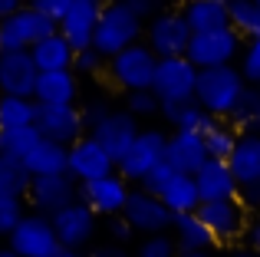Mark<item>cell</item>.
<instances>
[{
  "label": "cell",
  "mask_w": 260,
  "mask_h": 257,
  "mask_svg": "<svg viewBox=\"0 0 260 257\" xmlns=\"http://www.w3.org/2000/svg\"><path fill=\"white\" fill-rule=\"evenodd\" d=\"M142 37H145V20H142L125 0H106L99 26H95L92 50L99 53L102 59H112V56H119L122 50L142 43Z\"/></svg>",
  "instance_id": "obj_1"
},
{
  "label": "cell",
  "mask_w": 260,
  "mask_h": 257,
  "mask_svg": "<svg viewBox=\"0 0 260 257\" xmlns=\"http://www.w3.org/2000/svg\"><path fill=\"white\" fill-rule=\"evenodd\" d=\"M247 79L241 76L237 66H217V70H198L194 103L214 119H231L234 106L241 103Z\"/></svg>",
  "instance_id": "obj_2"
},
{
  "label": "cell",
  "mask_w": 260,
  "mask_h": 257,
  "mask_svg": "<svg viewBox=\"0 0 260 257\" xmlns=\"http://www.w3.org/2000/svg\"><path fill=\"white\" fill-rule=\"evenodd\" d=\"M155 70H158V56L148 50L145 43H135L128 50H122L119 56H112L106 63V73H109V83L115 89L128 92H142V89H152L155 83Z\"/></svg>",
  "instance_id": "obj_3"
},
{
  "label": "cell",
  "mask_w": 260,
  "mask_h": 257,
  "mask_svg": "<svg viewBox=\"0 0 260 257\" xmlns=\"http://www.w3.org/2000/svg\"><path fill=\"white\" fill-rule=\"evenodd\" d=\"M191 37H194V33H191L181 7H178V10H161L158 17L145 20V37H142V43L158 59H178V56H188Z\"/></svg>",
  "instance_id": "obj_4"
},
{
  "label": "cell",
  "mask_w": 260,
  "mask_h": 257,
  "mask_svg": "<svg viewBox=\"0 0 260 257\" xmlns=\"http://www.w3.org/2000/svg\"><path fill=\"white\" fill-rule=\"evenodd\" d=\"M247 40L234 26H221L211 33H194L188 46V59L198 70H217V66H237L241 50Z\"/></svg>",
  "instance_id": "obj_5"
},
{
  "label": "cell",
  "mask_w": 260,
  "mask_h": 257,
  "mask_svg": "<svg viewBox=\"0 0 260 257\" xmlns=\"http://www.w3.org/2000/svg\"><path fill=\"white\" fill-rule=\"evenodd\" d=\"M165 148H168V132H161V128H155V125L142 128L135 145L128 148V155L119 162L115 172H119L128 185L139 188L142 181L152 175V168H158L161 162H165Z\"/></svg>",
  "instance_id": "obj_6"
},
{
  "label": "cell",
  "mask_w": 260,
  "mask_h": 257,
  "mask_svg": "<svg viewBox=\"0 0 260 257\" xmlns=\"http://www.w3.org/2000/svg\"><path fill=\"white\" fill-rule=\"evenodd\" d=\"M7 247L17 257H56L63 251L56 228H53V218L37 214V211H26V218L17 224V231L7 238Z\"/></svg>",
  "instance_id": "obj_7"
},
{
  "label": "cell",
  "mask_w": 260,
  "mask_h": 257,
  "mask_svg": "<svg viewBox=\"0 0 260 257\" xmlns=\"http://www.w3.org/2000/svg\"><path fill=\"white\" fill-rule=\"evenodd\" d=\"M194 86H198V66L188 56L178 59H158V70H155V83L152 92L161 99V106L172 103H191L194 99Z\"/></svg>",
  "instance_id": "obj_8"
},
{
  "label": "cell",
  "mask_w": 260,
  "mask_h": 257,
  "mask_svg": "<svg viewBox=\"0 0 260 257\" xmlns=\"http://www.w3.org/2000/svg\"><path fill=\"white\" fill-rule=\"evenodd\" d=\"M128 195H132V185L119 172L106 175L99 181H89V185H79V201H83L95 218H106V221L122 218V211L128 205Z\"/></svg>",
  "instance_id": "obj_9"
},
{
  "label": "cell",
  "mask_w": 260,
  "mask_h": 257,
  "mask_svg": "<svg viewBox=\"0 0 260 257\" xmlns=\"http://www.w3.org/2000/svg\"><path fill=\"white\" fill-rule=\"evenodd\" d=\"M115 158L99 145V139L92 135H83L76 145H70V158H66V175H70L76 185H89V181H99L106 175L115 172Z\"/></svg>",
  "instance_id": "obj_10"
},
{
  "label": "cell",
  "mask_w": 260,
  "mask_h": 257,
  "mask_svg": "<svg viewBox=\"0 0 260 257\" xmlns=\"http://www.w3.org/2000/svg\"><path fill=\"white\" fill-rule=\"evenodd\" d=\"M122 218L132 224V231L139 238H152V234H172V221L175 214L161 205V198L142 191V188H132L128 195V205L122 211Z\"/></svg>",
  "instance_id": "obj_11"
},
{
  "label": "cell",
  "mask_w": 260,
  "mask_h": 257,
  "mask_svg": "<svg viewBox=\"0 0 260 257\" xmlns=\"http://www.w3.org/2000/svg\"><path fill=\"white\" fill-rule=\"evenodd\" d=\"M198 218L211 231L214 244H237L247 234V224H250V214L241 201H211V205H201Z\"/></svg>",
  "instance_id": "obj_12"
},
{
  "label": "cell",
  "mask_w": 260,
  "mask_h": 257,
  "mask_svg": "<svg viewBox=\"0 0 260 257\" xmlns=\"http://www.w3.org/2000/svg\"><path fill=\"white\" fill-rule=\"evenodd\" d=\"M102 7H106V0H73V7L66 10V17L59 20V33H63V40L76 53L92 50Z\"/></svg>",
  "instance_id": "obj_13"
},
{
  "label": "cell",
  "mask_w": 260,
  "mask_h": 257,
  "mask_svg": "<svg viewBox=\"0 0 260 257\" xmlns=\"http://www.w3.org/2000/svg\"><path fill=\"white\" fill-rule=\"evenodd\" d=\"M53 228H56V238L63 251H83L89 241L95 238V228H99V218L83 205V201H73L63 211L53 214Z\"/></svg>",
  "instance_id": "obj_14"
},
{
  "label": "cell",
  "mask_w": 260,
  "mask_h": 257,
  "mask_svg": "<svg viewBox=\"0 0 260 257\" xmlns=\"http://www.w3.org/2000/svg\"><path fill=\"white\" fill-rule=\"evenodd\" d=\"M26 201H30V211L53 218V214L63 211L66 205L79 201V185L70 178V175H46V178H33Z\"/></svg>",
  "instance_id": "obj_15"
},
{
  "label": "cell",
  "mask_w": 260,
  "mask_h": 257,
  "mask_svg": "<svg viewBox=\"0 0 260 257\" xmlns=\"http://www.w3.org/2000/svg\"><path fill=\"white\" fill-rule=\"evenodd\" d=\"M37 128L43 139L59 142V145H76L86 135V122L79 106H40L37 112Z\"/></svg>",
  "instance_id": "obj_16"
},
{
  "label": "cell",
  "mask_w": 260,
  "mask_h": 257,
  "mask_svg": "<svg viewBox=\"0 0 260 257\" xmlns=\"http://www.w3.org/2000/svg\"><path fill=\"white\" fill-rule=\"evenodd\" d=\"M139 132H142V125H139V119H135L132 112L128 109H112V116H109L106 122H99L89 135L99 139V145L106 148V152L115 158V165H119V162L128 155V148L135 145Z\"/></svg>",
  "instance_id": "obj_17"
},
{
  "label": "cell",
  "mask_w": 260,
  "mask_h": 257,
  "mask_svg": "<svg viewBox=\"0 0 260 257\" xmlns=\"http://www.w3.org/2000/svg\"><path fill=\"white\" fill-rule=\"evenodd\" d=\"M40 70L33 63L30 50L23 53H0V96H23L33 99Z\"/></svg>",
  "instance_id": "obj_18"
},
{
  "label": "cell",
  "mask_w": 260,
  "mask_h": 257,
  "mask_svg": "<svg viewBox=\"0 0 260 257\" xmlns=\"http://www.w3.org/2000/svg\"><path fill=\"white\" fill-rule=\"evenodd\" d=\"M198 195H201V205H211V201H237L241 198V185H237L234 172H231L228 162L208 158L194 175Z\"/></svg>",
  "instance_id": "obj_19"
},
{
  "label": "cell",
  "mask_w": 260,
  "mask_h": 257,
  "mask_svg": "<svg viewBox=\"0 0 260 257\" xmlns=\"http://www.w3.org/2000/svg\"><path fill=\"white\" fill-rule=\"evenodd\" d=\"M165 162L178 175H198V168L208 162L204 139L194 132H172L168 135V148H165Z\"/></svg>",
  "instance_id": "obj_20"
},
{
  "label": "cell",
  "mask_w": 260,
  "mask_h": 257,
  "mask_svg": "<svg viewBox=\"0 0 260 257\" xmlns=\"http://www.w3.org/2000/svg\"><path fill=\"white\" fill-rule=\"evenodd\" d=\"M79 99V76L73 70L63 73H40L33 103L37 106H76Z\"/></svg>",
  "instance_id": "obj_21"
},
{
  "label": "cell",
  "mask_w": 260,
  "mask_h": 257,
  "mask_svg": "<svg viewBox=\"0 0 260 257\" xmlns=\"http://www.w3.org/2000/svg\"><path fill=\"white\" fill-rule=\"evenodd\" d=\"M30 56L40 73H63L73 70V63H76V50L63 40V33H53V37L40 40L37 46H30Z\"/></svg>",
  "instance_id": "obj_22"
},
{
  "label": "cell",
  "mask_w": 260,
  "mask_h": 257,
  "mask_svg": "<svg viewBox=\"0 0 260 257\" xmlns=\"http://www.w3.org/2000/svg\"><path fill=\"white\" fill-rule=\"evenodd\" d=\"M184 20H188L191 33H211L231 26V13H228V0H188L181 7Z\"/></svg>",
  "instance_id": "obj_23"
},
{
  "label": "cell",
  "mask_w": 260,
  "mask_h": 257,
  "mask_svg": "<svg viewBox=\"0 0 260 257\" xmlns=\"http://www.w3.org/2000/svg\"><path fill=\"white\" fill-rule=\"evenodd\" d=\"M66 158H70V148L59 145V142L40 139L37 145L26 152L23 165L30 168L33 178H46V175H66Z\"/></svg>",
  "instance_id": "obj_24"
},
{
  "label": "cell",
  "mask_w": 260,
  "mask_h": 257,
  "mask_svg": "<svg viewBox=\"0 0 260 257\" xmlns=\"http://www.w3.org/2000/svg\"><path fill=\"white\" fill-rule=\"evenodd\" d=\"M228 165H231V172H234L241 188L260 185V135H241V142L231 152Z\"/></svg>",
  "instance_id": "obj_25"
},
{
  "label": "cell",
  "mask_w": 260,
  "mask_h": 257,
  "mask_svg": "<svg viewBox=\"0 0 260 257\" xmlns=\"http://www.w3.org/2000/svg\"><path fill=\"white\" fill-rule=\"evenodd\" d=\"M161 119L175 128V132H194V135H208L214 128L217 119L208 116L201 106L191 99V103H172V106H161Z\"/></svg>",
  "instance_id": "obj_26"
},
{
  "label": "cell",
  "mask_w": 260,
  "mask_h": 257,
  "mask_svg": "<svg viewBox=\"0 0 260 257\" xmlns=\"http://www.w3.org/2000/svg\"><path fill=\"white\" fill-rule=\"evenodd\" d=\"M172 238L181 254H198L214 247V238H211V231L204 228V221L198 214H178L172 221Z\"/></svg>",
  "instance_id": "obj_27"
},
{
  "label": "cell",
  "mask_w": 260,
  "mask_h": 257,
  "mask_svg": "<svg viewBox=\"0 0 260 257\" xmlns=\"http://www.w3.org/2000/svg\"><path fill=\"white\" fill-rule=\"evenodd\" d=\"M158 198H161V205H165L175 218L178 214H198V208H201V195H198L194 175H175Z\"/></svg>",
  "instance_id": "obj_28"
},
{
  "label": "cell",
  "mask_w": 260,
  "mask_h": 257,
  "mask_svg": "<svg viewBox=\"0 0 260 257\" xmlns=\"http://www.w3.org/2000/svg\"><path fill=\"white\" fill-rule=\"evenodd\" d=\"M30 185H33L30 168H26L20 158L0 155V195H4V198H23L26 201Z\"/></svg>",
  "instance_id": "obj_29"
},
{
  "label": "cell",
  "mask_w": 260,
  "mask_h": 257,
  "mask_svg": "<svg viewBox=\"0 0 260 257\" xmlns=\"http://www.w3.org/2000/svg\"><path fill=\"white\" fill-rule=\"evenodd\" d=\"M37 112H40V106L33 103V99L0 96V132H7V128H30V125H37Z\"/></svg>",
  "instance_id": "obj_30"
},
{
  "label": "cell",
  "mask_w": 260,
  "mask_h": 257,
  "mask_svg": "<svg viewBox=\"0 0 260 257\" xmlns=\"http://www.w3.org/2000/svg\"><path fill=\"white\" fill-rule=\"evenodd\" d=\"M228 122L241 135H260V89L257 86H247V89H244L241 103L234 106Z\"/></svg>",
  "instance_id": "obj_31"
},
{
  "label": "cell",
  "mask_w": 260,
  "mask_h": 257,
  "mask_svg": "<svg viewBox=\"0 0 260 257\" xmlns=\"http://www.w3.org/2000/svg\"><path fill=\"white\" fill-rule=\"evenodd\" d=\"M241 142V132L228 122V119H217L214 128L204 135V148H208V158H217V162H228L231 152L237 148Z\"/></svg>",
  "instance_id": "obj_32"
},
{
  "label": "cell",
  "mask_w": 260,
  "mask_h": 257,
  "mask_svg": "<svg viewBox=\"0 0 260 257\" xmlns=\"http://www.w3.org/2000/svg\"><path fill=\"white\" fill-rule=\"evenodd\" d=\"M228 13H231V26L244 40H260V7L254 0H228Z\"/></svg>",
  "instance_id": "obj_33"
},
{
  "label": "cell",
  "mask_w": 260,
  "mask_h": 257,
  "mask_svg": "<svg viewBox=\"0 0 260 257\" xmlns=\"http://www.w3.org/2000/svg\"><path fill=\"white\" fill-rule=\"evenodd\" d=\"M43 139L40 135L37 125L30 128H7V132H0V155H10V158H26V152H30L37 142Z\"/></svg>",
  "instance_id": "obj_34"
},
{
  "label": "cell",
  "mask_w": 260,
  "mask_h": 257,
  "mask_svg": "<svg viewBox=\"0 0 260 257\" xmlns=\"http://www.w3.org/2000/svg\"><path fill=\"white\" fill-rule=\"evenodd\" d=\"M17 20H20V26H23V37H26V43H30V46H37L40 40H46V37H53V33H59V26L53 23V20H46L43 13L30 10V7H23V10L17 13Z\"/></svg>",
  "instance_id": "obj_35"
},
{
  "label": "cell",
  "mask_w": 260,
  "mask_h": 257,
  "mask_svg": "<svg viewBox=\"0 0 260 257\" xmlns=\"http://www.w3.org/2000/svg\"><path fill=\"white\" fill-rule=\"evenodd\" d=\"M26 211H30V208H26L23 198H4V195H0V238L4 241L10 238V234L17 231V224L26 218Z\"/></svg>",
  "instance_id": "obj_36"
},
{
  "label": "cell",
  "mask_w": 260,
  "mask_h": 257,
  "mask_svg": "<svg viewBox=\"0 0 260 257\" xmlns=\"http://www.w3.org/2000/svg\"><path fill=\"white\" fill-rule=\"evenodd\" d=\"M135 257H181L172 234H152L135 244Z\"/></svg>",
  "instance_id": "obj_37"
},
{
  "label": "cell",
  "mask_w": 260,
  "mask_h": 257,
  "mask_svg": "<svg viewBox=\"0 0 260 257\" xmlns=\"http://www.w3.org/2000/svg\"><path fill=\"white\" fill-rule=\"evenodd\" d=\"M125 109L132 112L135 119H155V116H161V99L155 96L152 89L128 92V96H125Z\"/></svg>",
  "instance_id": "obj_38"
},
{
  "label": "cell",
  "mask_w": 260,
  "mask_h": 257,
  "mask_svg": "<svg viewBox=\"0 0 260 257\" xmlns=\"http://www.w3.org/2000/svg\"><path fill=\"white\" fill-rule=\"evenodd\" d=\"M23 50H30V43L23 37V26H20L17 13L10 20H0V53H23Z\"/></svg>",
  "instance_id": "obj_39"
},
{
  "label": "cell",
  "mask_w": 260,
  "mask_h": 257,
  "mask_svg": "<svg viewBox=\"0 0 260 257\" xmlns=\"http://www.w3.org/2000/svg\"><path fill=\"white\" fill-rule=\"evenodd\" d=\"M237 70L247 79V86H260V40H247V43H244Z\"/></svg>",
  "instance_id": "obj_40"
},
{
  "label": "cell",
  "mask_w": 260,
  "mask_h": 257,
  "mask_svg": "<svg viewBox=\"0 0 260 257\" xmlns=\"http://www.w3.org/2000/svg\"><path fill=\"white\" fill-rule=\"evenodd\" d=\"M112 109L115 106L109 103L106 96H92V99H86L83 106H79V112H83V122H86V132H92L99 122H106L109 116H112Z\"/></svg>",
  "instance_id": "obj_41"
},
{
  "label": "cell",
  "mask_w": 260,
  "mask_h": 257,
  "mask_svg": "<svg viewBox=\"0 0 260 257\" xmlns=\"http://www.w3.org/2000/svg\"><path fill=\"white\" fill-rule=\"evenodd\" d=\"M175 175H178L175 168L168 165V162H161L158 168H152V175H148V178L142 181L139 188H142V191H148V195H155V198H158V195H161V191H165V188H168V181H172Z\"/></svg>",
  "instance_id": "obj_42"
},
{
  "label": "cell",
  "mask_w": 260,
  "mask_h": 257,
  "mask_svg": "<svg viewBox=\"0 0 260 257\" xmlns=\"http://www.w3.org/2000/svg\"><path fill=\"white\" fill-rule=\"evenodd\" d=\"M106 63H109V59H102L95 50H83V53H76V63H73V73H76L79 79H83V76H99V73L106 70Z\"/></svg>",
  "instance_id": "obj_43"
},
{
  "label": "cell",
  "mask_w": 260,
  "mask_h": 257,
  "mask_svg": "<svg viewBox=\"0 0 260 257\" xmlns=\"http://www.w3.org/2000/svg\"><path fill=\"white\" fill-rule=\"evenodd\" d=\"M26 7L37 13H43L46 20H53V23L59 26V20L66 17V10L73 7V0H26Z\"/></svg>",
  "instance_id": "obj_44"
},
{
  "label": "cell",
  "mask_w": 260,
  "mask_h": 257,
  "mask_svg": "<svg viewBox=\"0 0 260 257\" xmlns=\"http://www.w3.org/2000/svg\"><path fill=\"white\" fill-rule=\"evenodd\" d=\"M109 241H112V244H122V247H125L128 241H135L132 224H128L125 218H112L109 221Z\"/></svg>",
  "instance_id": "obj_45"
},
{
  "label": "cell",
  "mask_w": 260,
  "mask_h": 257,
  "mask_svg": "<svg viewBox=\"0 0 260 257\" xmlns=\"http://www.w3.org/2000/svg\"><path fill=\"white\" fill-rule=\"evenodd\" d=\"M125 4L132 7L142 20H152V17H158L161 10H168V0H125Z\"/></svg>",
  "instance_id": "obj_46"
},
{
  "label": "cell",
  "mask_w": 260,
  "mask_h": 257,
  "mask_svg": "<svg viewBox=\"0 0 260 257\" xmlns=\"http://www.w3.org/2000/svg\"><path fill=\"white\" fill-rule=\"evenodd\" d=\"M241 201L244 208H247V214L254 211V214H260V185H250V188H241Z\"/></svg>",
  "instance_id": "obj_47"
},
{
  "label": "cell",
  "mask_w": 260,
  "mask_h": 257,
  "mask_svg": "<svg viewBox=\"0 0 260 257\" xmlns=\"http://www.w3.org/2000/svg\"><path fill=\"white\" fill-rule=\"evenodd\" d=\"M89 257H135L128 247H122V244H112V241H106V244H99Z\"/></svg>",
  "instance_id": "obj_48"
},
{
  "label": "cell",
  "mask_w": 260,
  "mask_h": 257,
  "mask_svg": "<svg viewBox=\"0 0 260 257\" xmlns=\"http://www.w3.org/2000/svg\"><path fill=\"white\" fill-rule=\"evenodd\" d=\"M244 241H247V247L260 257V218H250L247 224V234H244Z\"/></svg>",
  "instance_id": "obj_49"
},
{
  "label": "cell",
  "mask_w": 260,
  "mask_h": 257,
  "mask_svg": "<svg viewBox=\"0 0 260 257\" xmlns=\"http://www.w3.org/2000/svg\"><path fill=\"white\" fill-rule=\"evenodd\" d=\"M26 7V0H0V20H10L13 13H20Z\"/></svg>",
  "instance_id": "obj_50"
},
{
  "label": "cell",
  "mask_w": 260,
  "mask_h": 257,
  "mask_svg": "<svg viewBox=\"0 0 260 257\" xmlns=\"http://www.w3.org/2000/svg\"><path fill=\"white\" fill-rule=\"evenodd\" d=\"M228 257H257V254L250 251V247H231V251H228Z\"/></svg>",
  "instance_id": "obj_51"
},
{
  "label": "cell",
  "mask_w": 260,
  "mask_h": 257,
  "mask_svg": "<svg viewBox=\"0 0 260 257\" xmlns=\"http://www.w3.org/2000/svg\"><path fill=\"white\" fill-rule=\"evenodd\" d=\"M56 257H89V254L86 251H59Z\"/></svg>",
  "instance_id": "obj_52"
},
{
  "label": "cell",
  "mask_w": 260,
  "mask_h": 257,
  "mask_svg": "<svg viewBox=\"0 0 260 257\" xmlns=\"http://www.w3.org/2000/svg\"><path fill=\"white\" fill-rule=\"evenodd\" d=\"M181 257H214L211 251H198V254H181Z\"/></svg>",
  "instance_id": "obj_53"
},
{
  "label": "cell",
  "mask_w": 260,
  "mask_h": 257,
  "mask_svg": "<svg viewBox=\"0 0 260 257\" xmlns=\"http://www.w3.org/2000/svg\"><path fill=\"white\" fill-rule=\"evenodd\" d=\"M0 257H17V254H13L10 247H4V244H0Z\"/></svg>",
  "instance_id": "obj_54"
},
{
  "label": "cell",
  "mask_w": 260,
  "mask_h": 257,
  "mask_svg": "<svg viewBox=\"0 0 260 257\" xmlns=\"http://www.w3.org/2000/svg\"><path fill=\"white\" fill-rule=\"evenodd\" d=\"M254 4H257V7H260V0H254Z\"/></svg>",
  "instance_id": "obj_55"
},
{
  "label": "cell",
  "mask_w": 260,
  "mask_h": 257,
  "mask_svg": "<svg viewBox=\"0 0 260 257\" xmlns=\"http://www.w3.org/2000/svg\"><path fill=\"white\" fill-rule=\"evenodd\" d=\"M257 89H260V86H257Z\"/></svg>",
  "instance_id": "obj_56"
}]
</instances>
